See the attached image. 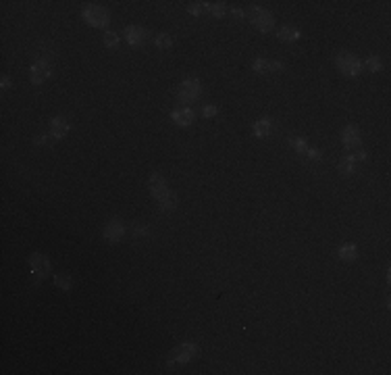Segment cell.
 <instances>
[{
	"label": "cell",
	"instance_id": "1",
	"mask_svg": "<svg viewBox=\"0 0 391 375\" xmlns=\"http://www.w3.org/2000/svg\"><path fill=\"white\" fill-rule=\"evenodd\" d=\"M148 188H150V194L154 196V200L160 204L162 210H175L177 208L179 198L175 196V192H171V188L167 186V180L162 178V173L154 171L148 178Z\"/></svg>",
	"mask_w": 391,
	"mask_h": 375
},
{
	"label": "cell",
	"instance_id": "2",
	"mask_svg": "<svg viewBox=\"0 0 391 375\" xmlns=\"http://www.w3.org/2000/svg\"><path fill=\"white\" fill-rule=\"evenodd\" d=\"M198 355H200V346H198V344H194V342H181L179 346H175L171 353H169L167 365H169V367L185 365V363L198 359Z\"/></svg>",
	"mask_w": 391,
	"mask_h": 375
},
{
	"label": "cell",
	"instance_id": "3",
	"mask_svg": "<svg viewBox=\"0 0 391 375\" xmlns=\"http://www.w3.org/2000/svg\"><path fill=\"white\" fill-rule=\"evenodd\" d=\"M81 19L92 27H109L111 13H109V8H104L100 4H90L88 2V4H84V8H81Z\"/></svg>",
	"mask_w": 391,
	"mask_h": 375
},
{
	"label": "cell",
	"instance_id": "4",
	"mask_svg": "<svg viewBox=\"0 0 391 375\" xmlns=\"http://www.w3.org/2000/svg\"><path fill=\"white\" fill-rule=\"evenodd\" d=\"M246 15H248V21L262 33H268V31H272V27H275V17H272L270 10H266L262 6H250Z\"/></svg>",
	"mask_w": 391,
	"mask_h": 375
},
{
	"label": "cell",
	"instance_id": "5",
	"mask_svg": "<svg viewBox=\"0 0 391 375\" xmlns=\"http://www.w3.org/2000/svg\"><path fill=\"white\" fill-rule=\"evenodd\" d=\"M200 96H202V84H200V79H196V77L183 79L179 88H177V102L179 104H192Z\"/></svg>",
	"mask_w": 391,
	"mask_h": 375
},
{
	"label": "cell",
	"instance_id": "6",
	"mask_svg": "<svg viewBox=\"0 0 391 375\" xmlns=\"http://www.w3.org/2000/svg\"><path fill=\"white\" fill-rule=\"evenodd\" d=\"M29 269H31V284L38 286L40 281H44L50 275V259L42 252H33L29 254Z\"/></svg>",
	"mask_w": 391,
	"mask_h": 375
},
{
	"label": "cell",
	"instance_id": "7",
	"mask_svg": "<svg viewBox=\"0 0 391 375\" xmlns=\"http://www.w3.org/2000/svg\"><path fill=\"white\" fill-rule=\"evenodd\" d=\"M335 65H337L339 71H341L343 75H348V77H356V75L362 73V61H360L356 54H352V52H348V50L337 52V56H335Z\"/></svg>",
	"mask_w": 391,
	"mask_h": 375
},
{
	"label": "cell",
	"instance_id": "8",
	"mask_svg": "<svg viewBox=\"0 0 391 375\" xmlns=\"http://www.w3.org/2000/svg\"><path fill=\"white\" fill-rule=\"evenodd\" d=\"M50 75H52V61H50V56L40 54L38 58H35V63L31 65V69H29V81H31L33 86H40Z\"/></svg>",
	"mask_w": 391,
	"mask_h": 375
},
{
	"label": "cell",
	"instance_id": "9",
	"mask_svg": "<svg viewBox=\"0 0 391 375\" xmlns=\"http://www.w3.org/2000/svg\"><path fill=\"white\" fill-rule=\"evenodd\" d=\"M125 231H127V227L123 225V221L115 217V219L106 221V225L102 229V238L109 242V244H119L125 238Z\"/></svg>",
	"mask_w": 391,
	"mask_h": 375
},
{
	"label": "cell",
	"instance_id": "10",
	"mask_svg": "<svg viewBox=\"0 0 391 375\" xmlns=\"http://www.w3.org/2000/svg\"><path fill=\"white\" fill-rule=\"evenodd\" d=\"M341 144H343V148H346L348 152L360 148V144H362L360 127L358 125H346V127H343V130H341Z\"/></svg>",
	"mask_w": 391,
	"mask_h": 375
},
{
	"label": "cell",
	"instance_id": "11",
	"mask_svg": "<svg viewBox=\"0 0 391 375\" xmlns=\"http://www.w3.org/2000/svg\"><path fill=\"white\" fill-rule=\"evenodd\" d=\"M123 36H125L127 44L131 46V48H141V46L148 42L150 31L144 29V27H139V25H127L125 31H123Z\"/></svg>",
	"mask_w": 391,
	"mask_h": 375
},
{
	"label": "cell",
	"instance_id": "12",
	"mask_svg": "<svg viewBox=\"0 0 391 375\" xmlns=\"http://www.w3.org/2000/svg\"><path fill=\"white\" fill-rule=\"evenodd\" d=\"M285 69V63L281 61H268V58H256L252 63V71L258 75H268V73H281Z\"/></svg>",
	"mask_w": 391,
	"mask_h": 375
},
{
	"label": "cell",
	"instance_id": "13",
	"mask_svg": "<svg viewBox=\"0 0 391 375\" xmlns=\"http://www.w3.org/2000/svg\"><path fill=\"white\" fill-rule=\"evenodd\" d=\"M171 121L175 125H179V127H187V125H192L196 121V113H194V109H189V107L175 109L171 113Z\"/></svg>",
	"mask_w": 391,
	"mask_h": 375
},
{
	"label": "cell",
	"instance_id": "14",
	"mask_svg": "<svg viewBox=\"0 0 391 375\" xmlns=\"http://www.w3.org/2000/svg\"><path fill=\"white\" fill-rule=\"evenodd\" d=\"M67 134H69V121L65 117H54L50 121V136L54 140H63Z\"/></svg>",
	"mask_w": 391,
	"mask_h": 375
},
{
	"label": "cell",
	"instance_id": "15",
	"mask_svg": "<svg viewBox=\"0 0 391 375\" xmlns=\"http://www.w3.org/2000/svg\"><path fill=\"white\" fill-rule=\"evenodd\" d=\"M252 132H254L256 138H268L270 132H272V119H268V117H260V119L254 121Z\"/></svg>",
	"mask_w": 391,
	"mask_h": 375
},
{
	"label": "cell",
	"instance_id": "16",
	"mask_svg": "<svg viewBox=\"0 0 391 375\" xmlns=\"http://www.w3.org/2000/svg\"><path fill=\"white\" fill-rule=\"evenodd\" d=\"M337 256H339L341 261H346V263L356 261L358 259V246L356 244H343V246H339Z\"/></svg>",
	"mask_w": 391,
	"mask_h": 375
},
{
	"label": "cell",
	"instance_id": "17",
	"mask_svg": "<svg viewBox=\"0 0 391 375\" xmlns=\"http://www.w3.org/2000/svg\"><path fill=\"white\" fill-rule=\"evenodd\" d=\"M277 38L283 40V42H298L300 40V29H295L291 25H283L277 31Z\"/></svg>",
	"mask_w": 391,
	"mask_h": 375
},
{
	"label": "cell",
	"instance_id": "18",
	"mask_svg": "<svg viewBox=\"0 0 391 375\" xmlns=\"http://www.w3.org/2000/svg\"><path fill=\"white\" fill-rule=\"evenodd\" d=\"M206 13L212 15V17H217V19H223L225 15H227V4H225V2H208Z\"/></svg>",
	"mask_w": 391,
	"mask_h": 375
},
{
	"label": "cell",
	"instance_id": "19",
	"mask_svg": "<svg viewBox=\"0 0 391 375\" xmlns=\"http://www.w3.org/2000/svg\"><path fill=\"white\" fill-rule=\"evenodd\" d=\"M119 42H121V38H119V33H115V31H106L104 36H102L104 48H109V50L119 48Z\"/></svg>",
	"mask_w": 391,
	"mask_h": 375
},
{
	"label": "cell",
	"instance_id": "20",
	"mask_svg": "<svg viewBox=\"0 0 391 375\" xmlns=\"http://www.w3.org/2000/svg\"><path fill=\"white\" fill-rule=\"evenodd\" d=\"M54 286L65 290V292H69L71 288H73V279H71L69 273H56L54 275Z\"/></svg>",
	"mask_w": 391,
	"mask_h": 375
},
{
	"label": "cell",
	"instance_id": "21",
	"mask_svg": "<svg viewBox=\"0 0 391 375\" xmlns=\"http://www.w3.org/2000/svg\"><path fill=\"white\" fill-rule=\"evenodd\" d=\"M364 67H366V71H371V73L383 71V63H381V58H379L377 54H371L369 58H366V61H364Z\"/></svg>",
	"mask_w": 391,
	"mask_h": 375
},
{
	"label": "cell",
	"instance_id": "22",
	"mask_svg": "<svg viewBox=\"0 0 391 375\" xmlns=\"http://www.w3.org/2000/svg\"><path fill=\"white\" fill-rule=\"evenodd\" d=\"M289 146H291L295 152H298V155H306V150L310 148V144H308L304 138H295V136L289 138Z\"/></svg>",
	"mask_w": 391,
	"mask_h": 375
},
{
	"label": "cell",
	"instance_id": "23",
	"mask_svg": "<svg viewBox=\"0 0 391 375\" xmlns=\"http://www.w3.org/2000/svg\"><path fill=\"white\" fill-rule=\"evenodd\" d=\"M339 171H341L343 175H352L354 171H356V163H354V161L346 155V157H343V159L339 161Z\"/></svg>",
	"mask_w": 391,
	"mask_h": 375
},
{
	"label": "cell",
	"instance_id": "24",
	"mask_svg": "<svg viewBox=\"0 0 391 375\" xmlns=\"http://www.w3.org/2000/svg\"><path fill=\"white\" fill-rule=\"evenodd\" d=\"M154 44H156V48L167 50V48H171V46H173V38L169 36V33H158V36L154 38Z\"/></svg>",
	"mask_w": 391,
	"mask_h": 375
},
{
	"label": "cell",
	"instance_id": "25",
	"mask_svg": "<svg viewBox=\"0 0 391 375\" xmlns=\"http://www.w3.org/2000/svg\"><path fill=\"white\" fill-rule=\"evenodd\" d=\"M206 6L208 2H187V13L194 17H200L202 13H206Z\"/></svg>",
	"mask_w": 391,
	"mask_h": 375
},
{
	"label": "cell",
	"instance_id": "26",
	"mask_svg": "<svg viewBox=\"0 0 391 375\" xmlns=\"http://www.w3.org/2000/svg\"><path fill=\"white\" fill-rule=\"evenodd\" d=\"M304 157H308L310 161H321V159H323V152L318 150V148H314V146H310V148L306 150V155H304Z\"/></svg>",
	"mask_w": 391,
	"mask_h": 375
},
{
	"label": "cell",
	"instance_id": "27",
	"mask_svg": "<svg viewBox=\"0 0 391 375\" xmlns=\"http://www.w3.org/2000/svg\"><path fill=\"white\" fill-rule=\"evenodd\" d=\"M219 115V109L215 107V104H206V107L202 109V117H206V119H212V117Z\"/></svg>",
	"mask_w": 391,
	"mask_h": 375
},
{
	"label": "cell",
	"instance_id": "28",
	"mask_svg": "<svg viewBox=\"0 0 391 375\" xmlns=\"http://www.w3.org/2000/svg\"><path fill=\"white\" fill-rule=\"evenodd\" d=\"M131 231H133V238H146L148 233H150V229H148V227H144V225H137V223L133 225V229H131Z\"/></svg>",
	"mask_w": 391,
	"mask_h": 375
},
{
	"label": "cell",
	"instance_id": "29",
	"mask_svg": "<svg viewBox=\"0 0 391 375\" xmlns=\"http://www.w3.org/2000/svg\"><path fill=\"white\" fill-rule=\"evenodd\" d=\"M50 140H54V138H52V136H35V138H33V144H35V146L50 144Z\"/></svg>",
	"mask_w": 391,
	"mask_h": 375
},
{
	"label": "cell",
	"instance_id": "30",
	"mask_svg": "<svg viewBox=\"0 0 391 375\" xmlns=\"http://www.w3.org/2000/svg\"><path fill=\"white\" fill-rule=\"evenodd\" d=\"M10 84H13V81H10V77H8V75H2V79H0V88H2V90H8Z\"/></svg>",
	"mask_w": 391,
	"mask_h": 375
},
{
	"label": "cell",
	"instance_id": "31",
	"mask_svg": "<svg viewBox=\"0 0 391 375\" xmlns=\"http://www.w3.org/2000/svg\"><path fill=\"white\" fill-rule=\"evenodd\" d=\"M229 13H231V15L235 17V19H244V17H246V13H244V10H242V8H231V10H229Z\"/></svg>",
	"mask_w": 391,
	"mask_h": 375
}]
</instances>
